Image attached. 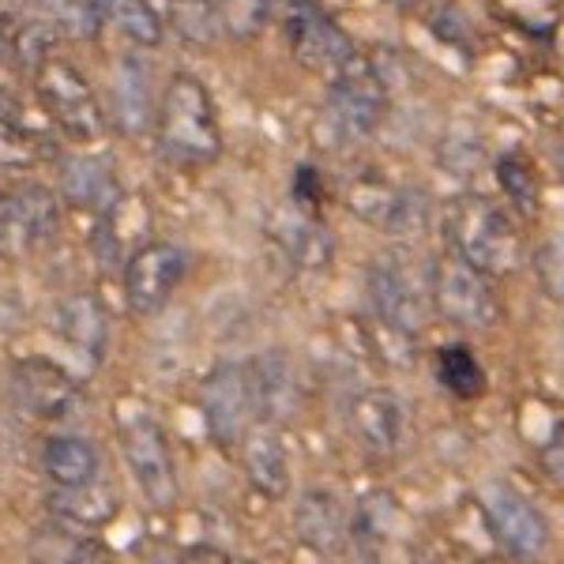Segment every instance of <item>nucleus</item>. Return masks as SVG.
I'll use <instances>...</instances> for the list:
<instances>
[{
  "label": "nucleus",
  "instance_id": "1",
  "mask_svg": "<svg viewBox=\"0 0 564 564\" xmlns=\"http://www.w3.org/2000/svg\"><path fill=\"white\" fill-rule=\"evenodd\" d=\"M444 238L452 245V257L470 263L481 275H508L523 260L516 223L486 196L452 199L444 212Z\"/></svg>",
  "mask_w": 564,
  "mask_h": 564
},
{
  "label": "nucleus",
  "instance_id": "2",
  "mask_svg": "<svg viewBox=\"0 0 564 564\" xmlns=\"http://www.w3.org/2000/svg\"><path fill=\"white\" fill-rule=\"evenodd\" d=\"M159 143L174 162L185 166H204L218 159L223 135H218L215 106L207 87L196 76L181 72L166 84L159 102Z\"/></svg>",
  "mask_w": 564,
  "mask_h": 564
},
{
  "label": "nucleus",
  "instance_id": "3",
  "mask_svg": "<svg viewBox=\"0 0 564 564\" xmlns=\"http://www.w3.org/2000/svg\"><path fill=\"white\" fill-rule=\"evenodd\" d=\"M121 452L129 463L135 486L148 497L151 508H174L177 505V470H174V452L162 433L159 417H151L143 406H132V414H121Z\"/></svg>",
  "mask_w": 564,
  "mask_h": 564
},
{
  "label": "nucleus",
  "instance_id": "4",
  "mask_svg": "<svg viewBox=\"0 0 564 564\" xmlns=\"http://www.w3.org/2000/svg\"><path fill=\"white\" fill-rule=\"evenodd\" d=\"M34 95H39V106L53 117L61 132L68 140L90 143L98 140L106 129V113L102 102L95 98V87L84 79V72L68 61H45L39 68V79H34Z\"/></svg>",
  "mask_w": 564,
  "mask_h": 564
},
{
  "label": "nucleus",
  "instance_id": "5",
  "mask_svg": "<svg viewBox=\"0 0 564 564\" xmlns=\"http://www.w3.org/2000/svg\"><path fill=\"white\" fill-rule=\"evenodd\" d=\"M388 106V87L380 72L354 53L332 72V95H327V117H332L339 140L347 135H366L377 129L380 113Z\"/></svg>",
  "mask_w": 564,
  "mask_h": 564
},
{
  "label": "nucleus",
  "instance_id": "6",
  "mask_svg": "<svg viewBox=\"0 0 564 564\" xmlns=\"http://www.w3.org/2000/svg\"><path fill=\"white\" fill-rule=\"evenodd\" d=\"M188 271L185 249L174 241H148L124 263V302L135 316H154L170 302Z\"/></svg>",
  "mask_w": 564,
  "mask_h": 564
},
{
  "label": "nucleus",
  "instance_id": "7",
  "mask_svg": "<svg viewBox=\"0 0 564 564\" xmlns=\"http://www.w3.org/2000/svg\"><path fill=\"white\" fill-rule=\"evenodd\" d=\"M347 212L391 238H417L425 230V196L377 177H361L347 188Z\"/></svg>",
  "mask_w": 564,
  "mask_h": 564
},
{
  "label": "nucleus",
  "instance_id": "8",
  "mask_svg": "<svg viewBox=\"0 0 564 564\" xmlns=\"http://www.w3.org/2000/svg\"><path fill=\"white\" fill-rule=\"evenodd\" d=\"M57 230V199L45 185L0 188V257L23 260Z\"/></svg>",
  "mask_w": 564,
  "mask_h": 564
},
{
  "label": "nucleus",
  "instance_id": "9",
  "mask_svg": "<svg viewBox=\"0 0 564 564\" xmlns=\"http://www.w3.org/2000/svg\"><path fill=\"white\" fill-rule=\"evenodd\" d=\"M286 42L297 65L313 72H335L354 57V45L339 23L321 8V0H290L286 8Z\"/></svg>",
  "mask_w": 564,
  "mask_h": 564
},
{
  "label": "nucleus",
  "instance_id": "10",
  "mask_svg": "<svg viewBox=\"0 0 564 564\" xmlns=\"http://www.w3.org/2000/svg\"><path fill=\"white\" fill-rule=\"evenodd\" d=\"M433 305L444 321L459 327H489L500 313L481 271L463 263L459 257H448L433 268Z\"/></svg>",
  "mask_w": 564,
  "mask_h": 564
},
{
  "label": "nucleus",
  "instance_id": "11",
  "mask_svg": "<svg viewBox=\"0 0 564 564\" xmlns=\"http://www.w3.org/2000/svg\"><path fill=\"white\" fill-rule=\"evenodd\" d=\"M481 508H486V523L500 542V550L516 561L539 557L550 542V527H545L542 512L527 497L516 494L512 486H489L481 494Z\"/></svg>",
  "mask_w": 564,
  "mask_h": 564
},
{
  "label": "nucleus",
  "instance_id": "12",
  "mask_svg": "<svg viewBox=\"0 0 564 564\" xmlns=\"http://www.w3.org/2000/svg\"><path fill=\"white\" fill-rule=\"evenodd\" d=\"M199 414H204L207 433L218 444H234L245 433V422L252 414L249 384H245V366L218 361L199 384Z\"/></svg>",
  "mask_w": 564,
  "mask_h": 564
},
{
  "label": "nucleus",
  "instance_id": "13",
  "mask_svg": "<svg viewBox=\"0 0 564 564\" xmlns=\"http://www.w3.org/2000/svg\"><path fill=\"white\" fill-rule=\"evenodd\" d=\"M12 391L34 417H61L72 403H76V380L50 358L15 361Z\"/></svg>",
  "mask_w": 564,
  "mask_h": 564
},
{
  "label": "nucleus",
  "instance_id": "14",
  "mask_svg": "<svg viewBox=\"0 0 564 564\" xmlns=\"http://www.w3.org/2000/svg\"><path fill=\"white\" fill-rule=\"evenodd\" d=\"M366 290H369V302L372 313L380 316V324L395 327V332L411 335L422 324V297L411 286L403 268H395L391 260H372L366 271Z\"/></svg>",
  "mask_w": 564,
  "mask_h": 564
},
{
  "label": "nucleus",
  "instance_id": "15",
  "mask_svg": "<svg viewBox=\"0 0 564 564\" xmlns=\"http://www.w3.org/2000/svg\"><path fill=\"white\" fill-rule=\"evenodd\" d=\"M350 430L358 436L361 444H366L369 452H380V456H388V452L399 448V441H403V430H406V411L403 403H399L395 391L388 388H369L361 391V395L350 399Z\"/></svg>",
  "mask_w": 564,
  "mask_h": 564
},
{
  "label": "nucleus",
  "instance_id": "16",
  "mask_svg": "<svg viewBox=\"0 0 564 564\" xmlns=\"http://www.w3.org/2000/svg\"><path fill=\"white\" fill-rule=\"evenodd\" d=\"M245 384H249L252 414L263 422H282L297 406V384L290 358L282 350H263L245 366Z\"/></svg>",
  "mask_w": 564,
  "mask_h": 564
},
{
  "label": "nucleus",
  "instance_id": "17",
  "mask_svg": "<svg viewBox=\"0 0 564 564\" xmlns=\"http://www.w3.org/2000/svg\"><path fill=\"white\" fill-rule=\"evenodd\" d=\"M294 534L297 542L308 545L321 557H332V553L343 550L347 542V512H343L339 497L332 489H305L294 505Z\"/></svg>",
  "mask_w": 564,
  "mask_h": 564
},
{
  "label": "nucleus",
  "instance_id": "18",
  "mask_svg": "<svg viewBox=\"0 0 564 564\" xmlns=\"http://www.w3.org/2000/svg\"><path fill=\"white\" fill-rule=\"evenodd\" d=\"M109 117L124 135H140L154 121V98L148 84V68L135 57H117L109 76Z\"/></svg>",
  "mask_w": 564,
  "mask_h": 564
},
{
  "label": "nucleus",
  "instance_id": "19",
  "mask_svg": "<svg viewBox=\"0 0 564 564\" xmlns=\"http://www.w3.org/2000/svg\"><path fill=\"white\" fill-rule=\"evenodd\" d=\"M241 467L260 497L282 500L290 494L286 444H282V436L275 430H268V425H257V430L241 433Z\"/></svg>",
  "mask_w": 564,
  "mask_h": 564
},
{
  "label": "nucleus",
  "instance_id": "20",
  "mask_svg": "<svg viewBox=\"0 0 564 564\" xmlns=\"http://www.w3.org/2000/svg\"><path fill=\"white\" fill-rule=\"evenodd\" d=\"M61 196L79 212L106 215L117 204L121 188H117L113 162L106 154H84V159H68L61 166Z\"/></svg>",
  "mask_w": 564,
  "mask_h": 564
},
{
  "label": "nucleus",
  "instance_id": "21",
  "mask_svg": "<svg viewBox=\"0 0 564 564\" xmlns=\"http://www.w3.org/2000/svg\"><path fill=\"white\" fill-rule=\"evenodd\" d=\"M57 335L84 358H102L109 339V316L98 294L76 290L57 302Z\"/></svg>",
  "mask_w": 564,
  "mask_h": 564
},
{
  "label": "nucleus",
  "instance_id": "22",
  "mask_svg": "<svg viewBox=\"0 0 564 564\" xmlns=\"http://www.w3.org/2000/svg\"><path fill=\"white\" fill-rule=\"evenodd\" d=\"M271 234H275L279 249L286 252L297 268L316 271V268H327V263H332L335 238L321 218H316V212H302V207H297V212H282V215H275Z\"/></svg>",
  "mask_w": 564,
  "mask_h": 564
},
{
  "label": "nucleus",
  "instance_id": "23",
  "mask_svg": "<svg viewBox=\"0 0 564 564\" xmlns=\"http://www.w3.org/2000/svg\"><path fill=\"white\" fill-rule=\"evenodd\" d=\"M45 505H50L53 520L68 523L72 531H95V527H106L117 516L113 489L95 486V478L79 481V486H57Z\"/></svg>",
  "mask_w": 564,
  "mask_h": 564
},
{
  "label": "nucleus",
  "instance_id": "24",
  "mask_svg": "<svg viewBox=\"0 0 564 564\" xmlns=\"http://www.w3.org/2000/svg\"><path fill=\"white\" fill-rule=\"evenodd\" d=\"M42 470L53 486H79L98 475V448L84 436H50L42 448Z\"/></svg>",
  "mask_w": 564,
  "mask_h": 564
},
{
  "label": "nucleus",
  "instance_id": "25",
  "mask_svg": "<svg viewBox=\"0 0 564 564\" xmlns=\"http://www.w3.org/2000/svg\"><path fill=\"white\" fill-rule=\"evenodd\" d=\"M436 380L463 403H470V399H478L486 391V372H481L478 358L459 343L436 350Z\"/></svg>",
  "mask_w": 564,
  "mask_h": 564
},
{
  "label": "nucleus",
  "instance_id": "26",
  "mask_svg": "<svg viewBox=\"0 0 564 564\" xmlns=\"http://www.w3.org/2000/svg\"><path fill=\"white\" fill-rule=\"evenodd\" d=\"M95 4H98V12L109 15V20L129 34V42L148 45V50L162 42V20L148 0H95Z\"/></svg>",
  "mask_w": 564,
  "mask_h": 564
},
{
  "label": "nucleus",
  "instance_id": "27",
  "mask_svg": "<svg viewBox=\"0 0 564 564\" xmlns=\"http://www.w3.org/2000/svg\"><path fill=\"white\" fill-rule=\"evenodd\" d=\"M166 15L174 31L193 45H212L218 39V12L215 0H166Z\"/></svg>",
  "mask_w": 564,
  "mask_h": 564
},
{
  "label": "nucleus",
  "instance_id": "28",
  "mask_svg": "<svg viewBox=\"0 0 564 564\" xmlns=\"http://www.w3.org/2000/svg\"><path fill=\"white\" fill-rule=\"evenodd\" d=\"M53 45H57V26L45 20V15L42 20L34 15V20L15 26V34L8 39V53L15 57V65L39 72L53 57Z\"/></svg>",
  "mask_w": 564,
  "mask_h": 564
},
{
  "label": "nucleus",
  "instance_id": "29",
  "mask_svg": "<svg viewBox=\"0 0 564 564\" xmlns=\"http://www.w3.org/2000/svg\"><path fill=\"white\" fill-rule=\"evenodd\" d=\"M45 4V20L57 26V34H68V39H95L98 23H102V12H98L95 0H42Z\"/></svg>",
  "mask_w": 564,
  "mask_h": 564
},
{
  "label": "nucleus",
  "instance_id": "30",
  "mask_svg": "<svg viewBox=\"0 0 564 564\" xmlns=\"http://www.w3.org/2000/svg\"><path fill=\"white\" fill-rule=\"evenodd\" d=\"M218 26H223L230 39H257L271 15V0H215Z\"/></svg>",
  "mask_w": 564,
  "mask_h": 564
},
{
  "label": "nucleus",
  "instance_id": "31",
  "mask_svg": "<svg viewBox=\"0 0 564 564\" xmlns=\"http://www.w3.org/2000/svg\"><path fill=\"white\" fill-rule=\"evenodd\" d=\"M497 177H500V185H505V193L512 196L523 212L539 207V181H534L527 162H520L516 154H505V159L497 162Z\"/></svg>",
  "mask_w": 564,
  "mask_h": 564
},
{
  "label": "nucleus",
  "instance_id": "32",
  "mask_svg": "<svg viewBox=\"0 0 564 564\" xmlns=\"http://www.w3.org/2000/svg\"><path fill=\"white\" fill-rule=\"evenodd\" d=\"M534 271H539L542 290L553 302H564V234L542 241V249L534 252Z\"/></svg>",
  "mask_w": 564,
  "mask_h": 564
},
{
  "label": "nucleus",
  "instance_id": "33",
  "mask_svg": "<svg viewBox=\"0 0 564 564\" xmlns=\"http://www.w3.org/2000/svg\"><path fill=\"white\" fill-rule=\"evenodd\" d=\"M478 159H481L478 140H463V148H456V140L448 135V140H444V148H441V162L448 170H456V174H475Z\"/></svg>",
  "mask_w": 564,
  "mask_h": 564
},
{
  "label": "nucleus",
  "instance_id": "34",
  "mask_svg": "<svg viewBox=\"0 0 564 564\" xmlns=\"http://www.w3.org/2000/svg\"><path fill=\"white\" fill-rule=\"evenodd\" d=\"M316 188H321V177H316V170H313V166H302V170H297L294 199H297V207H302V212H313L316 196H321Z\"/></svg>",
  "mask_w": 564,
  "mask_h": 564
},
{
  "label": "nucleus",
  "instance_id": "35",
  "mask_svg": "<svg viewBox=\"0 0 564 564\" xmlns=\"http://www.w3.org/2000/svg\"><path fill=\"white\" fill-rule=\"evenodd\" d=\"M23 324V305L15 294H8V290H0V335H12L20 332Z\"/></svg>",
  "mask_w": 564,
  "mask_h": 564
},
{
  "label": "nucleus",
  "instance_id": "36",
  "mask_svg": "<svg viewBox=\"0 0 564 564\" xmlns=\"http://www.w3.org/2000/svg\"><path fill=\"white\" fill-rule=\"evenodd\" d=\"M188 561H230L223 550H212V545H196V550H188Z\"/></svg>",
  "mask_w": 564,
  "mask_h": 564
},
{
  "label": "nucleus",
  "instance_id": "37",
  "mask_svg": "<svg viewBox=\"0 0 564 564\" xmlns=\"http://www.w3.org/2000/svg\"><path fill=\"white\" fill-rule=\"evenodd\" d=\"M8 53V39H4V31H0V57Z\"/></svg>",
  "mask_w": 564,
  "mask_h": 564
},
{
  "label": "nucleus",
  "instance_id": "38",
  "mask_svg": "<svg viewBox=\"0 0 564 564\" xmlns=\"http://www.w3.org/2000/svg\"><path fill=\"white\" fill-rule=\"evenodd\" d=\"M391 4H399V8H411V4H417V0H391Z\"/></svg>",
  "mask_w": 564,
  "mask_h": 564
},
{
  "label": "nucleus",
  "instance_id": "39",
  "mask_svg": "<svg viewBox=\"0 0 564 564\" xmlns=\"http://www.w3.org/2000/svg\"><path fill=\"white\" fill-rule=\"evenodd\" d=\"M561 162H564V159H561Z\"/></svg>",
  "mask_w": 564,
  "mask_h": 564
}]
</instances>
